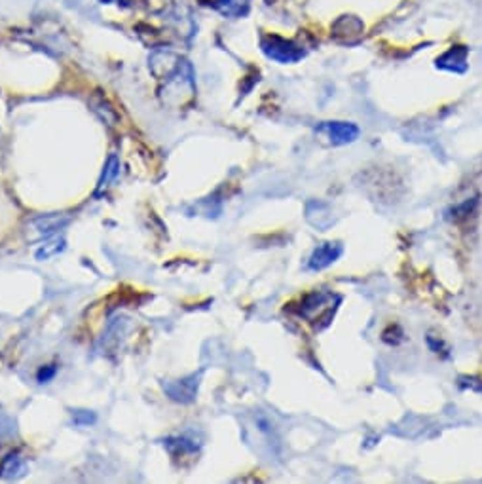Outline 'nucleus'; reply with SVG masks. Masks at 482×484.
<instances>
[{"instance_id": "obj_1", "label": "nucleus", "mask_w": 482, "mask_h": 484, "mask_svg": "<svg viewBox=\"0 0 482 484\" xmlns=\"http://www.w3.org/2000/svg\"><path fill=\"white\" fill-rule=\"evenodd\" d=\"M262 52L270 57V60L278 61V63H297L304 57V50L300 46H297L291 40L283 39V36H278V34H270V36H264L262 42Z\"/></svg>"}, {"instance_id": "obj_2", "label": "nucleus", "mask_w": 482, "mask_h": 484, "mask_svg": "<svg viewBox=\"0 0 482 484\" xmlns=\"http://www.w3.org/2000/svg\"><path fill=\"white\" fill-rule=\"evenodd\" d=\"M340 255H342V245H340V243H321V245H318V249L311 253L308 268L313 270V272L329 268L330 264H334V262L340 258Z\"/></svg>"}, {"instance_id": "obj_3", "label": "nucleus", "mask_w": 482, "mask_h": 484, "mask_svg": "<svg viewBox=\"0 0 482 484\" xmlns=\"http://www.w3.org/2000/svg\"><path fill=\"white\" fill-rule=\"evenodd\" d=\"M319 131L325 133L334 144L353 143L359 137V127L348 122H325L319 125Z\"/></svg>"}, {"instance_id": "obj_4", "label": "nucleus", "mask_w": 482, "mask_h": 484, "mask_svg": "<svg viewBox=\"0 0 482 484\" xmlns=\"http://www.w3.org/2000/svg\"><path fill=\"white\" fill-rule=\"evenodd\" d=\"M437 67L450 72H465V69H467V48L456 46L448 50L441 60H437Z\"/></svg>"}, {"instance_id": "obj_5", "label": "nucleus", "mask_w": 482, "mask_h": 484, "mask_svg": "<svg viewBox=\"0 0 482 484\" xmlns=\"http://www.w3.org/2000/svg\"><path fill=\"white\" fill-rule=\"evenodd\" d=\"M198 380H199V376H190V378L183 380V382L167 384L165 389H167V393L171 395V399L188 403V401L194 399V395H196V389H198Z\"/></svg>"}, {"instance_id": "obj_6", "label": "nucleus", "mask_w": 482, "mask_h": 484, "mask_svg": "<svg viewBox=\"0 0 482 484\" xmlns=\"http://www.w3.org/2000/svg\"><path fill=\"white\" fill-rule=\"evenodd\" d=\"M215 8L226 18H241L249 12V0H217Z\"/></svg>"}, {"instance_id": "obj_7", "label": "nucleus", "mask_w": 482, "mask_h": 484, "mask_svg": "<svg viewBox=\"0 0 482 484\" xmlns=\"http://www.w3.org/2000/svg\"><path fill=\"white\" fill-rule=\"evenodd\" d=\"M23 469L21 465V459L17 454H10L4 462H2V467H0V475L2 477H13V473H17Z\"/></svg>"}, {"instance_id": "obj_8", "label": "nucleus", "mask_w": 482, "mask_h": 484, "mask_svg": "<svg viewBox=\"0 0 482 484\" xmlns=\"http://www.w3.org/2000/svg\"><path fill=\"white\" fill-rule=\"evenodd\" d=\"M63 249H65V242L59 240V237H55L53 242L46 243V245L40 249V251H36V258H38V261H42V258L46 261V258H50V256L57 255V253L63 251Z\"/></svg>"}, {"instance_id": "obj_9", "label": "nucleus", "mask_w": 482, "mask_h": 484, "mask_svg": "<svg viewBox=\"0 0 482 484\" xmlns=\"http://www.w3.org/2000/svg\"><path fill=\"white\" fill-rule=\"evenodd\" d=\"M118 158L116 156H111L108 158V164H106V170H105V175H103V179H101V183H99V192L103 188H105L106 184L111 183L116 175H118Z\"/></svg>"}, {"instance_id": "obj_10", "label": "nucleus", "mask_w": 482, "mask_h": 484, "mask_svg": "<svg viewBox=\"0 0 482 484\" xmlns=\"http://www.w3.org/2000/svg\"><path fill=\"white\" fill-rule=\"evenodd\" d=\"M53 374H55V368L53 366H48V368H42L38 373V382L40 384H44V382H48V380L52 378Z\"/></svg>"}]
</instances>
